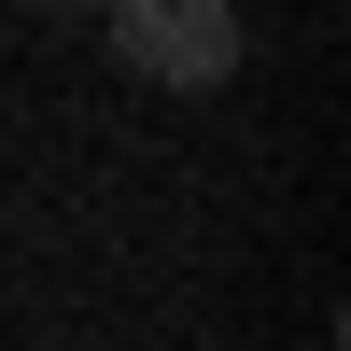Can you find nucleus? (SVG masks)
<instances>
[{
	"label": "nucleus",
	"instance_id": "nucleus-2",
	"mask_svg": "<svg viewBox=\"0 0 351 351\" xmlns=\"http://www.w3.org/2000/svg\"><path fill=\"white\" fill-rule=\"evenodd\" d=\"M43 14H99V0H43Z\"/></svg>",
	"mask_w": 351,
	"mask_h": 351
},
{
	"label": "nucleus",
	"instance_id": "nucleus-1",
	"mask_svg": "<svg viewBox=\"0 0 351 351\" xmlns=\"http://www.w3.org/2000/svg\"><path fill=\"white\" fill-rule=\"evenodd\" d=\"M99 28L141 84H225L239 71V0H99Z\"/></svg>",
	"mask_w": 351,
	"mask_h": 351
}]
</instances>
